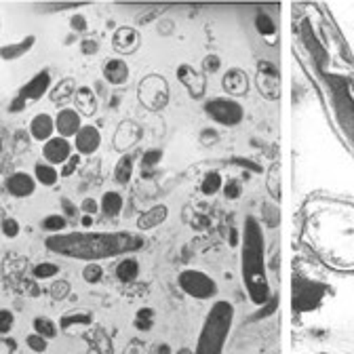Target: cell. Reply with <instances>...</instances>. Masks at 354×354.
Returning <instances> with one entry per match:
<instances>
[{"label": "cell", "mask_w": 354, "mask_h": 354, "mask_svg": "<svg viewBox=\"0 0 354 354\" xmlns=\"http://www.w3.org/2000/svg\"><path fill=\"white\" fill-rule=\"evenodd\" d=\"M34 44H36V36H26L19 42L3 44V47H0V57H3L5 62H15V59L24 57L26 53H30Z\"/></svg>", "instance_id": "obj_15"}, {"label": "cell", "mask_w": 354, "mask_h": 354, "mask_svg": "<svg viewBox=\"0 0 354 354\" xmlns=\"http://www.w3.org/2000/svg\"><path fill=\"white\" fill-rule=\"evenodd\" d=\"M82 129V118L78 114V110L74 108H62L55 116V133L64 140H74L76 133Z\"/></svg>", "instance_id": "obj_9"}, {"label": "cell", "mask_w": 354, "mask_h": 354, "mask_svg": "<svg viewBox=\"0 0 354 354\" xmlns=\"http://www.w3.org/2000/svg\"><path fill=\"white\" fill-rule=\"evenodd\" d=\"M26 344H28V348H30L32 352L42 354L44 350H47V346H49V339L40 337L38 333H30V335L26 337Z\"/></svg>", "instance_id": "obj_36"}, {"label": "cell", "mask_w": 354, "mask_h": 354, "mask_svg": "<svg viewBox=\"0 0 354 354\" xmlns=\"http://www.w3.org/2000/svg\"><path fill=\"white\" fill-rule=\"evenodd\" d=\"M62 211L66 213V219H76L78 215V209L70 198H62Z\"/></svg>", "instance_id": "obj_44"}, {"label": "cell", "mask_w": 354, "mask_h": 354, "mask_svg": "<svg viewBox=\"0 0 354 354\" xmlns=\"http://www.w3.org/2000/svg\"><path fill=\"white\" fill-rule=\"evenodd\" d=\"M70 28H72L74 34H82V32H86L88 21H86V17L82 13H76V15L70 17Z\"/></svg>", "instance_id": "obj_38"}, {"label": "cell", "mask_w": 354, "mask_h": 354, "mask_svg": "<svg viewBox=\"0 0 354 354\" xmlns=\"http://www.w3.org/2000/svg\"><path fill=\"white\" fill-rule=\"evenodd\" d=\"M76 106H78V114L84 116H93L97 112V95L91 86H78L74 93Z\"/></svg>", "instance_id": "obj_17"}, {"label": "cell", "mask_w": 354, "mask_h": 354, "mask_svg": "<svg viewBox=\"0 0 354 354\" xmlns=\"http://www.w3.org/2000/svg\"><path fill=\"white\" fill-rule=\"evenodd\" d=\"M239 82L247 86V78H245V74H243L241 70H230V72L226 74V78H224V86L228 88V91H230L232 95H239V86H236Z\"/></svg>", "instance_id": "obj_31"}, {"label": "cell", "mask_w": 354, "mask_h": 354, "mask_svg": "<svg viewBox=\"0 0 354 354\" xmlns=\"http://www.w3.org/2000/svg\"><path fill=\"white\" fill-rule=\"evenodd\" d=\"M140 272H142V268H140V261L136 257H122L116 263V270H114V274H116V279L120 283H133V281H138L140 279Z\"/></svg>", "instance_id": "obj_19"}, {"label": "cell", "mask_w": 354, "mask_h": 354, "mask_svg": "<svg viewBox=\"0 0 354 354\" xmlns=\"http://www.w3.org/2000/svg\"><path fill=\"white\" fill-rule=\"evenodd\" d=\"M102 146V133L95 124H82L74 138V150L80 156H93Z\"/></svg>", "instance_id": "obj_8"}, {"label": "cell", "mask_w": 354, "mask_h": 354, "mask_svg": "<svg viewBox=\"0 0 354 354\" xmlns=\"http://www.w3.org/2000/svg\"><path fill=\"white\" fill-rule=\"evenodd\" d=\"M68 293H70V283L68 281H55L51 285V295L55 299H64V297H68Z\"/></svg>", "instance_id": "obj_39"}, {"label": "cell", "mask_w": 354, "mask_h": 354, "mask_svg": "<svg viewBox=\"0 0 354 354\" xmlns=\"http://www.w3.org/2000/svg\"><path fill=\"white\" fill-rule=\"evenodd\" d=\"M32 329H34V333H38V335L44 337V339H55V337L59 335L57 323L51 321V319H47V317H36V319L32 321Z\"/></svg>", "instance_id": "obj_24"}, {"label": "cell", "mask_w": 354, "mask_h": 354, "mask_svg": "<svg viewBox=\"0 0 354 354\" xmlns=\"http://www.w3.org/2000/svg\"><path fill=\"white\" fill-rule=\"evenodd\" d=\"M49 88H51V70L44 68V70H40L38 74H34V76L19 88V93L13 97L11 106H9V112H11V114L21 112L28 104L42 100L44 95L49 93Z\"/></svg>", "instance_id": "obj_4"}, {"label": "cell", "mask_w": 354, "mask_h": 354, "mask_svg": "<svg viewBox=\"0 0 354 354\" xmlns=\"http://www.w3.org/2000/svg\"><path fill=\"white\" fill-rule=\"evenodd\" d=\"M0 232H3V236H7V239H17L21 232V224L15 217H5L3 224H0Z\"/></svg>", "instance_id": "obj_32"}, {"label": "cell", "mask_w": 354, "mask_h": 354, "mask_svg": "<svg viewBox=\"0 0 354 354\" xmlns=\"http://www.w3.org/2000/svg\"><path fill=\"white\" fill-rule=\"evenodd\" d=\"M180 354H194V352H190V350H186V348H182V350H180Z\"/></svg>", "instance_id": "obj_49"}, {"label": "cell", "mask_w": 354, "mask_h": 354, "mask_svg": "<svg viewBox=\"0 0 354 354\" xmlns=\"http://www.w3.org/2000/svg\"><path fill=\"white\" fill-rule=\"evenodd\" d=\"M82 279L88 285H97L104 279V268H102L100 263H86L84 268H82Z\"/></svg>", "instance_id": "obj_30"}, {"label": "cell", "mask_w": 354, "mask_h": 354, "mask_svg": "<svg viewBox=\"0 0 354 354\" xmlns=\"http://www.w3.org/2000/svg\"><path fill=\"white\" fill-rule=\"evenodd\" d=\"M243 283L253 304H266L270 297L263 263V232L253 215L245 217L243 228Z\"/></svg>", "instance_id": "obj_2"}, {"label": "cell", "mask_w": 354, "mask_h": 354, "mask_svg": "<svg viewBox=\"0 0 354 354\" xmlns=\"http://www.w3.org/2000/svg\"><path fill=\"white\" fill-rule=\"evenodd\" d=\"M72 150H74V144H70V140L55 136L47 144H42V158L44 162L57 167V165H64L72 156Z\"/></svg>", "instance_id": "obj_10"}, {"label": "cell", "mask_w": 354, "mask_h": 354, "mask_svg": "<svg viewBox=\"0 0 354 354\" xmlns=\"http://www.w3.org/2000/svg\"><path fill=\"white\" fill-rule=\"evenodd\" d=\"M34 180L36 184L40 186H47V188H53L57 182H59V171L57 167L49 165V162H36L34 165Z\"/></svg>", "instance_id": "obj_20"}, {"label": "cell", "mask_w": 354, "mask_h": 354, "mask_svg": "<svg viewBox=\"0 0 354 354\" xmlns=\"http://www.w3.org/2000/svg\"><path fill=\"white\" fill-rule=\"evenodd\" d=\"M177 283H180V287L186 295H190L194 299H211L217 295V283L203 270L188 268V270L180 272Z\"/></svg>", "instance_id": "obj_6"}, {"label": "cell", "mask_w": 354, "mask_h": 354, "mask_svg": "<svg viewBox=\"0 0 354 354\" xmlns=\"http://www.w3.org/2000/svg\"><path fill=\"white\" fill-rule=\"evenodd\" d=\"M207 116L221 127H236L245 118V108L232 97H213L205 104Z\"/></svg>", "instance_id": "obj_5"}, {"label": "cell", "mask_w": 354, "mask_h": 354, "mask_svg": "<svg viewBox=\"0 0 354 354\" xmlns=\"http://www.w3.org/2000/svg\"><path fill=\"white\" fill-rule=\"evenodd\" d=\"M255 26H257V30H259V34H263V36H270V34H274V21L270 19V15H266V13H259L257 17H255Z\"/></svg>", "instance_id": "obj_35"}, {"label": "cell", "mask_w": 354, "mask_h": 354, "mask_svg": "<svg viewBox=\"0 0 354 354\" xmlns=\"http://www.w3.org/2000/svg\"><path fill=\"white\" fill-rule=\"evenodd\" d=\"M219 66H221V59H219V55H207L205 59H203V68L207 70V72H217L219 70Z\"/></svg>", "instance_id": "obj_43"}, {"label": "cell", "mask_w": 354, "mask_h": 354, "mask_svg": "<svg viewBox=\"0 0 354 354\" xmlns=\"http://www.w3.org/2000/svg\"><path fill=\"white\" fill-rule=\"evenodd\" d=\"M131 177H133V158L129 154L120 156L116 167H114V182L118 186H127L131 182Z\"/></svg>", "instance_id": "obj_25"}, {"label": "cell", "mask_w": 354, "mask_h": 354, "mask_svg": "<svg viewBox=\"0 0 354 354\" xmlns=\"http://www.w3.org/2000/svg\"><path fill=\"white\" fill-rule=\"evenodd\" d=\"M160 160H162V150L160 148H150L142 156V167L144 169H154Z\"/></svg>", "instance_id": "obj_34"}, {"label": "cell", "mask_w": 354, "mask_h": 354, "mask_svg": "<svg viewBox=\"0 0 354 354\" xmlns=\"http://www.w3.org/2000/svg\"><path fill=\"white\" fill-rule=\"evenodd\" d=\"M158 354H171V346L160 344V346H158Z\"/></svg>", "instance_id": "obj_47"}, {"label": "cell", "mask_w": 354, "mask_h": 354, "mask_svg": "<svg viewBox=\"0 0 354 354\" xmlns=\"http://www.w3.org/2000/svg\"><path fill=\"white\" fill-rule=\"evenodd\" d=\"M80 211L84 213V215H95L97 211H100V203L95 201V198H84L82 203H80Z\"/></svg>", "instance_id": "obj_42"}, {"label": "cell", "mask_w": 354, "mask_h": 354, "mask_svg": "<svg viewBox=\"0 0 354 354\" xmlns=\"http://www.w3.org/2000/svg\"><path fill=\"white\" fill-rule=\"evenodd\" d=\"M144 247L138 234H55L47 241V249L70 257H112Z\"/></svg>", "instance_id": "obj_1"}, {"label": "cell", "mask_w": 354, "mask_h": 354, "mask_svg": "<svg viewBox=\"0 0 354 354\" xmlns=\"http://www.w3.org/2000/svg\"><path fill=\"white\" fill-rule=\"evenodd\" d=\"M221 190H224L226 198H230V201H234V198H239V196H241V184H239L236 180H228Z\"/></svg>", "instance_id": "obj_40"}, {"label": "cell", "mask_w": 354, "mask_h": 354, "mask_svg": "<svg viewBox=\"0 0 354 354\" xmlns=\"http://www.w3.org/2000/svg\"><path fill=\"white\" fill-rule=\"evenodd\" d=\"M167 215H169L167 205H154V207H150L148 211H144V213L140 215V219H138V228H140V230H152V228H156V226L162 224V221L167 219Z\"/></svg>", "instance_id": "obj_18"}, {"label": "cell", "mask_w": 354, "mask_h": 354, "mask_svg": "<svg viewBox=\"0 0 354 354\" xmlns=\"http://www.w3.org/2000/svg\"><path fill=\"white\" fill-rule=\"evenodd\" d=\"M76 93V86H74V80L72 78H64V80H59L53 88H51V102L53 104H57V106H64L72 95ZM66 108V106H64Z\"/></svg>", "instance_id": "obj_23"}, {"label": "cell", "mask_w": 354, "mask_h": 354, "mask_svg": "<svg viewBox=\"0 0 354 354\" xmlns=\"http://www.w3.org/2000/svg\"><path fill=\"white\" fill-rule=\"evenodd\" d=\"M93 323V315L88 313V310H80V313H66L62 319H59V327L64 331H70L74 327H86Z\"/></svg>", "instance_id": "obj_22"}, {"label": "cell", "mask_w": 354, "mask_h": 354, "mask_svg": "<svg viewBox=\"0 0 354 354\" xmlns=\"http://www.w3.org/2000/svg\"><path fill=\"white\" fill-rule=\"evenodd\" d=\"M154 325V310L152 308H140L138 313H136V327L140 331H150Z\"/></svg>", "instance_id": "obj_29"}, {"label": "cell", "mask_w": 354, "mask_h": 354, "mask_svg": "<svg viewBox=\"0 0 354 354\" xmlns=\"http://www.w3.org/2000/svg\"><path fill=\"white\" fill-rule=\"evenodd\" d=\"M34 279L38 281H49V279H55L59 274V266L53 263V261H40L34 266V270H32Z\"/></svg>", "instance_id": "obj_28"}, {"label": "cell", "mask_w": 354, "mask_h": 354, "mask_svg": "<svg viewBox=\"0 0 354 354\" xmlns=\"http://www.w3.org/2000/svg\"><path fill=\"white\" fill-rule=\"evenodd\" d=\"M0 152H3V142H0Z\"/></svg>", "instance_id": "obj_50"}, {"label": "cell", "mask_w": 354, "mask_h": 354, "mask_svg": "<svg viewBox=\"0 0 354 354\" xmlns=\"http://www.w3.org/2000/svg\"><path fill=\"white\" fill-rule=\"evenodd\" d=\"M201 138H203V140H215V138H217V133H215V131H205Z\"/></svg>", "instance_id": "obj_46"}, {"label": "cell", "mask_w": 354, "mask_h": 354, "mask_svg": "<svg viewBox=\"0 0 354 354\" xmlns=\"http://www.w3.org/2000/svg\"><path fill=\"white\" fill-rule=\"evenodd\" d=\"M13 325H15V315L9 308H0V335L11 333Z\"/></svg>", "instance_id": "obj_33"}, {"label": "cell", "mask_w": 354, "mask_h": 354, "mask_svg": "<svg viewBox=\"0 0 354 354\" xmlns=\"http://www.w3.org/2000/svg\"><path fill=\"white\" fill-rule=\"evenodd\" d=\"M104 80L108 84H114V86H122L127 84L129 80V66L118 59V57H112L104 64Z\"/></svg>", "instance_id": "obj_14"}, {"label": "cell", "mask_w": 354, "mask_h": 354, "mask_svg": "<svg viewBox=\"0 0 354 354\" xmlns=\"http://www.w3.org/2000/svg\"><path fill=\"white\" fill-rule=\"evenodd\" d=\"M30 136L36 142L47 144L51 138H55V118L47 112H40L30 120Z\"/></svg>", "instance_id": "obj_12"}, {"label": "cell", "mask_w": 354, "mask_h": 354, "mask_svg": "<svg viewBox=\"0 0 354 354\" xmlns=\"http://www.w3.org/2000/svg\"><path fill=\"white\" fill-rule=\"evenodd\" d=\"M221 188H224V177L217 171H209L203 175V182H201V192L207 194V196H213L217 194Z\"/></svg>", "instance_id": "obj_26"}, {"label": "cell", "mask_w": 354, "mask_h": 354, "mask_svg": "<svg viewBox=\"0 0 354 354\" xmlns=\"http://www.w3.org/2000/svg\"><path fill=\"white\" fill-rule=\"evenodd\" d=\"M80 226H82V228H91V226H93V215H84V213H82V217H80Z\"/></svg>", "instance_id": "obj_45"}, {"label": "cell", "mask_w": 354, "mask_h": 354, "mask_svg": "<svg viewBox=\"0 0 354 354\" xmlns=\"http://www.w3.org/2000/svg\"><path fill=\"white\" fill-rule=\"evenodd\" d=\"M177 78H180V82L192 93V97H198L205 91V78L201 74H196L194 68H190V66L177 68Z\"/></svg>", "instance_id": "obj_16"}, {"label": "cell", "mask_w": 354, "mask_h": 354, "mask_svg": "<svg viewBox=\"0 0 354 354\" xmlns=\"http://www.w3.org/2000/svg\"><path fill=\"white\" fill-rule=\"evenodd\" d=\"M323 293H325L323 285L308 279H297L293 285V310L295 313L317 310L323 304Z\"/></svg>", "instance_id": "obj_7"}, {"label": "cell", "mask_w": 354, "mask_h": 354, "mask_svg": "<svg viewBox=\"0 0 354 354\" xmlns=\"http://www.w3.org/2000/svg\"><path fill=\"white\" fill-rule=\"evenodd\" d=\"M78 165H80V154H72V156L62 165L59 175H62V177H70V175H74V171L78 169Z\"/></svg>", "instance_id": "obj_37"}, {"label": "cell", "mask_w": 354, "mask_h": 354, "mask_svg": "<svg viewBox=\"0 0 354 354\" xmlns=\"http://www.w3.org/2000/svg\"><path fill=\"white\" fill-rule=\"evenodd\" d=\"M122 205H124L122 194L116 192V190H108V192H104V196H102L100 209H102V213H104L106 217H118L120 211H122Z\"/></svg>", "instance_id": "obj_21"}, {"label": "cell", "mask_w": 354, "mask_h": 354, "mask_svg": "<svg viewBox=\"0 0 354 354\" xmlns=\"http://www.w3.org/2000/svg\"><path fill=\"white\" fill-rule=\"evenodd\" d=\"M66 226H68V219H66V215H59V213H51L47 217H42V221H40V228L53 236L59 234L62 230H66Z\"/></svg>", "instance_id": "obj_27"}, {"label": "cell", "mask_w": 354, "mask_h": 354, "mask_svg": "<svg viewBox=\"0 0 354 354\" xmlns=\"http://www.w3.org/2000/svg\"><path fill=\"white\" fill-rule=\"evenodd\" d=\"M36 180L34 175L26 173V171H17V173H11L5 182V188L11 196L15 198H28L36 192Z\"/></svg>", "instance_id": "obj_11"}, {"label": "cell", "mask_w": 354, "mask_h": 354, "mask_svg": "<svg viewBox=\"0 0 354 354\" xmlns=\"http://www.w3.org/2000/svg\"><path fill=\"white\" fill-rule=\"evenodd\" d=\"M236 241H239V236H236V230H232V234H230V243H232V245H236Z\"/></svg>", "instance_id": "obj_48"}, {"label": "cell", "mask_w": 354, "mask_h": 354, "mask_svg": "<svg viewBox=\"0 0 354 354\" xmlns=\"http://www.w3.org/2000/svg\"><path fill=\"white\" fill-rule=\"evenodd\" d=\"M232 321H234V306L226 299L215 301L198 333L194 354H224V346L228 342Z\"/></svg>", "instance_id": "obj_3"}, {"label": "cell", "mask_w": 354, "mask_h": 354, "mask_svg": "<svg viewBox=\"0 0 354 354\" xmlns=\"http://www.w3.org/2000/svg\"><path fill=\"white\" fill-rule=\"evenodd\" d=\"M112 47L118 51V53H133L138 47H140V34L133 30V28H118L112 36Z\"/></svg>", "instance_id": "obj_13"}, {"label": "cell", "mask_w": 354, "mask_h": 354, "mask_svg": "<svg viewBox=\"0 0 354 354\" xmlns=\"http://www.w3.org/2000/svg\"><path fill=\"white\" fill-rule=\"evenodd\" d=\"M80 51H82V55H95L100 51V44L93 38H84V40H80Z\"/></svg>", "instance_id": "obj_41"}]
</instances>
